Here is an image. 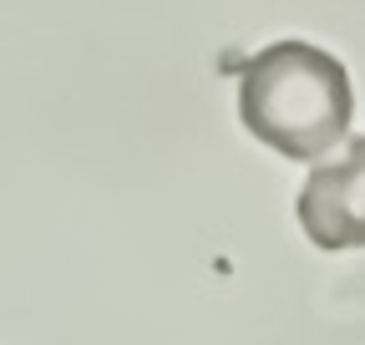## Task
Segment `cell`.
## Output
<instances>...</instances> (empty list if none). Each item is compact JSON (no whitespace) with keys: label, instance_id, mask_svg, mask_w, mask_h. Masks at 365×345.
Returning a JSON list of instances; mask_svg holds the SVG:
<instances>
[{"label":"cell","instance_id":"obj_1","mask_svg":"<svg viewBox=\"0 0 365 345\" xmlns=\"http://www.w3.org/2000/svg\"><path fill=\"white\" fill-rule=\"evenodd\" d=\"M239 71V122L294 163H319L335 143L350 138L355 92L350 71L309 46V41H274L254 51Z\"/></svg>","mask_w":365,"mask_h":345},{"label":"cell","instance_id":"obj_2","mask_svg":"<svg viewBox=\"0 0 365 345\" xmlns=\"http://www.w3.org/2000/svg\"><path fill=\"white\" fill-rule=\"evenodd\" d=\"M294 213L314 249H365V138H350L335 163L309 172Z\"/></svg>","mask_w":365,"mask_h":345}]
</instances>
